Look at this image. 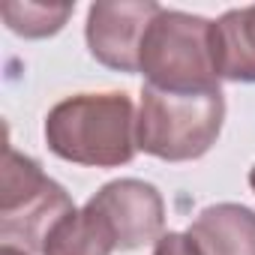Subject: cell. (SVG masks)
Instances as JSON below:
<instances>
[{
  "label": "cell",
  "instance_id": "277c9868",
  "mask_svg": "<svg viewBox=\"0 0 255 255\" xmlns=\"http://www.w3.org/2000/svg\"><path fill=\"white\" fill-rule=\"evenodd\" d=\"M75 201L51 180L36 159L6 147L3 180H0V240L24 252H42L54 225L69 216Z\"/></svg>",
  "mask_w": 255,
  "mask_h": 255
},
{
  "label": "cell",
  "instance_id": "52a82bcc",
  "mask_svg": "<svg viewBox=\"0 0 255 255\" xmlns=\"http://www.w3.org/2000/svg\"><path fill=\"white\" fill-rule=\"evenodd\" d=\"M210 60L219 81L255 84V3L228 9L210 24Z\"/></svg>",
  "mask_w": 255,
  "mask_h": 255
},
{
  "label": "cell",
  "instance_id": "7c38bea8",
  "mask_svg": "<svg viewBox=\"0 0 255 255\" xmlns=\"http://www.w3.org/2000/svg\"><path fill=\"white\" fill-rule=\"evenodd\" d=\"M0 255H30L24 249H15V246H0Z\"/></svg>",
  "mask_w": 255,
  "mask_h": 255
},
{
  "label": "cell",
  "instance_id": "8fae6325",
  "mask_svg": "<svg viewBox=\"0 0 255 255\" xmlns=\"http://www.w3.org/2000/svg\"><path fill=\"white\" fill-rule=\"evenodd\" d=\"M153 255H204V252H201V246L189 234L168 231V234H162L153 243Z\"/></svg>",
  "mask_w": 255,
  "mask_h": 255
},
{
  "label": "cell",
  "instance_id": "5b68a950",
  "mask_svg": "<svg viewBox=\"0 0 255 255\" xmlns=\"http://www.w3.org/2000/svg\"><path fill=\"white\" fill-rule=\"evenodd\" d=\"M87 207L105 222L120 252L156 243L165 228V201L153 183L120 177L87 198Z\"/></svg>",
  "mask_w": 255,
  "mask_h": 255
},
{
  "label": "cell",
  "instance_id": "7a4b0ae2",
  "mask_svg": "<svg viewBox=\"0 0 255 255\" xmlns=\"http://www.w3.org/2000/svg\"><path fill=\"white\" fill-rule=\"evenodd\" d=\"M225 120L222 90L210 93H168L159 87H141L138 105V150L165 159L189 162L204 156Z\"/></svg>",
  "mask_w": 255,
  "mask_h": 255
},
{
  "label": "cell",
  "instance_id": "3957f363",
  "mask_svg": "<svg viewBox=\"0 0 255 255\" xmlns=\"http://www.w3.org/2000/svg\"><path fill=\"white\" fill-rule=\"evenodd\" d=\"M210 24L201 15L159 9L141 39L138 72L144 84L168 93L219 90V75L210 60Z\"/></svg>",
  "mask_w": 255,
  "mask_h": 255
},
{
  "label": "cell",
  "instance_id": "8992f818",
  "mask_svg": "<svg viewBox=\"0 0 255 255\" xmlns=\"http://www.w3.org/2000/svg\"><path fill=\"white\" fill-rule=\"evenodd\" d=\"M162 6L153 0H99L87 9L84 39L90 54L114 72H138L141 39Z\"/></svg>",
  "mask_w": 255,
  "mask_h": 255
},
{
  "label": "cell",
  "instance_id": "30bf717a",
  "mask_svg": "<svg viewBox=\"0 0 255 255\" xmlns=\"http://www.w3.org/2000/svg\"><path fill=\"white\" fill-rule=\"evenodd\" d=\"M75 3H33V0H9L0 6L6 27L24 39H45L54 36L57 30H63V24L69 21Z\"/></svg>",
  "mask_w": 255,
  "mask_h": 255
},
{
  "label": "cell",
  "instance_id": "6da1fadb",
  "mask_svg": "<svg viewBox=\"0 0 255 255\" xmlns=\"http://www.w3.org/2000/svg\"><path fill=\"white\" fill-rule=\"evenodd\" d=\"M45 144L75 165L120 168L132 162L138 153V114L129 93H78L57 102L45 117Z\"/></svg>",
  "mask_w": 255,
  "mask_h": 255
},
{
  "label": "cell",
  "instance_id": "9c48e42d",
  "mask_svg": "<svg viewBox=\"0 0 255 255\" xmlns=\"http://www.w3.org/2000/svg\"><path fill=\"white\" fill-rule=\"evenodd\" d=\"M117 243L111 231L84 204L81 210H72L54 225V231L42 246V255H111Z\"/></svg>",
  "mask_w": 255,
  "mask_h": 255
},
{
  "label": "cell",
  "instance_id": "4fadbf2b",
  "mask_svg": "<svg viewBox=\"0 0 255 255\" xmlns=\"http://www.w3.org/2000/svg\"><path fill=\"white\" fill-rule=\"evenodd\" d=\"M249 186H252V192H255V165L249 168Z\"/></svg>",
  "mask_w": 255,
  "mask_h": 255
},
{
  "label": "cell",
  "instance_id": "ba28073f",
  "mask_svg": "<svg viewBox=\"0 0 255 255\" xmlns=\"http://www.w3.org/2000/svg\"><path fill=\"white\" fill-rule=\"evenodd\" d=\"M204 255H255V210L243 204H210L186 231Z\"/></svg>",
  "mask_w": 255,
  "mask_h": 255
}]
</instances>
